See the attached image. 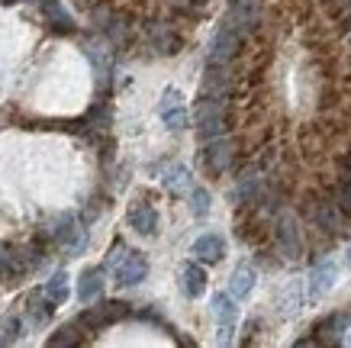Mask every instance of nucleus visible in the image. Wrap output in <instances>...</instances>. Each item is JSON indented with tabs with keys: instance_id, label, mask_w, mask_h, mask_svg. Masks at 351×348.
Instances as JSON below:
<instances>
[{
	"instance_id": "f257e3e1",
	"label": "nucleus",
	"mask_w": 351,
	"mask_h": 348,
	"mask_svg": "<svg viewBox=\"0 0 351 348\" xmlns=\"http://www.w3.org/2000/svg\"><path fill=\"white\" fill-rule=\"evenodd\" d=\"M226 110H229V94H200L197 110H193V126H197V136L203 142L223 136Z\"/></svg>"
},
{
	"instance_id": "f03ea898",
	"label": "nucleus",
	"mask_w": 351,
	"mask_h": 348,
	"mask_svg": "<svg viewBox=\"0 0 351 348\" xmlns=\"http://www.w3.org/2000/svg\"><path fill=\"white\" fill-rule=\"evenodd\" d=\"M306 216L309 222L316 226V229L329 232V235H339V232H345V226H348V213L339 207V200L335 197H313V200L306 203Z\"/></svg>"
},
{
	"instance_id": "7ed1b4c3",
	"label": "nucleus",
	"mask_w": 351,
	"mask_h": 348,
	"mask_svg": "<svg viewBox=\"0 0 351 348\" xmlns=\"http://www.w3.org/2000/svg\"><path fill=\"white\" fill-rule=\"evenodd\" d=\"M126 316H132V306L123 303V300H107V303L87 306L84 313L77 316L84 332H100L104 326H113V323H123Z\"/></svg>"
},
{
	"instance_id": "20e7f679",
	"label": "nucleus",
	"mask_w": 351,
	"mask_h": 348,
	"mask_svg": "<svg viewBox=\"0 0 351 348\" xmlns=\"http://www.w3.org/2000/svg\"><path fill=\"white\" fill-rule=\"evenodd\" d=\"M274 242H277V252H280V258H287V262H297L300 255H303V235H300V222H297V216H293L290 210H284L280 216H277Z\"/></svg>"
},
{
	"instance_id": "39448f33",
	"label": "nucleus",
	"mask_w": 351,
	"mask_h": 348,
	"mask_svg": "<svg viewBox=\"0 0 351 348\" xmlns=\"http://www.w3.org/2000/svg\"><path fill=\"white\" fill-rule=\"evenodd\" d=\"M245 36L235 30L232 23H219L213 32V39H210V52H206V62H232L239 49H242Z\"/></svg>"
},
{
	"instance_id": "423d86ee",
	"label": "nucleus",
	"mask_w": 351,
	"mask_h": 348,
	"mask_svg": "<svg viewBox=\"0 0 351 348\" xmlns=\"http://www.w3.org/2000/svg\"><path fill=\"white\" fill-rule=\"evenodd\" d=\"M235 161V142L226 136H216L206 142V148H203V165H206V171L210 174H226V171L232 168Z\"/></svg>"
},
{
	"instance_id": "0eeeda50",
	"label": "nucleus",
	"mask_w": 351,
	"mask_h": 348,
	"mask_svg": "<svg viewBox=\"0 0 351 348\" xmlns=\"http://www.w3.org/2000/svg\"><path fill=\"white\" fill-rule=\"evenodd\" d=\"M265 194H267V181H265V174L258 168H248L239 178V184H235V190H232V200L235 203H242V207H255V203H261L265 200Z\"/></svg>"
},
{
	"instance_id": "6e6552de",
	"label": "nucleus",
	"mask_w": 351,
	"mask_h": 348,
	"mask_svg": "<svg viewBox=\"0 0 351 348\" xmlns=\"http://www.w3.org/2000/svg\"><path fill=\"white\" fill-rule=\"evenodd\" d=\"M145 36H149V43L152 49L158 55H174V52H181V36H178V30L171 26L168 20H152L145 23Z\"/></svg>"
},
{
	"instance_id": "1a4fd4ad",
	"label": "nucleus",
	"mask_w": 351,
	"mask_h": 348,
	"mask_svg": "<svg viewBox=\"0 0 351 348\" xmlns=\"http://www.w3.org/2000/svg\"><path fill=\"white\" fill-rule=\"evenodd\" d=\"M213 319L219 323V342H232V329H235V319H239V306H235V297L232 294H216L213 303Z\"/></svg>"
},
{
	"instance_id": "9d476101",
	"label": "nucleus",
	"mask_w": 351,
	"mask_h": 348,
	"mask_svg": "<svg viewBox=\"0 0 351 348\" xmlns=\"http://www.w3.org/2000/svg\"><path fill=\"white\" fill-rule=\"evenodd\" d=\"M335 277H339V268L332 258H322V262L313 264V271H309V284H306V297L309 300H319L332 290L335 284Z\"/></svg>"
},
{
	"instance_id": "9b49d317",
	"label": "nucleus",
	"mask_w": 351,
	"mask_h": 348,
	"mask_svg": "<svg viewBox=\"0 0 351 348\" xmlns=\"http://www.w3.org/2000/svg\"><path fill=\"white\" fill-rule=\"evenodd\" d=\"M26 271H29L26 252L13 245H0V284H16Z\"/></svg>"
},
{
	"instance_id": "f8f14e48",
	"label": "nucleus",
	"mask_w": 351,
	"mask_h": 348,
	"mask_svg": "<svg viewBox=\"0 0 351 348\" xmlns=\"http://www.w3.org/2000/svg\"><path fill=\"white\" fill-rule=\"evenodd\" d=\"M113 49L117 45L110 43H87L84 45V55L90 58V65H94L97 71V84H104V81H110V71H113Z\"/></svg>"
},
{
	"instance_id": "ddd939ff",
	"label": "nucleus",
	"mask_w": 351,
	"mask_h": 348,
	"mask_svg": "<svg viewBox=\"0 0 351 348\" xmlns=\"http://www.w3.org/2000/svg\"><path fill=\"white\" fill-rule=\"evenodd\" d=\"M113 275H117V284L119 287H136V284H142V281L149 277V262H145V255L129 252V258L119 264Z\"/></svg>"
},
{
	"instance_id": "4468645a",
	"label": "nucleus",
	"mask_w": 351,
	"mask_h": 348,
	"mask_svg": "<svg viewBox=\"0 0 351 348\" xmlns=\"http://www.w3.org/2000/svg\"><path fill=\"white\" fill-rule=\"evenodd\" d=\"M351 326V313H332L316 326V338L322 345H341L345 342V332Z\"/></svg>"
},
{
	"instance_id": "2eb2a0df",
	"label": "nucleus",
	"mask_w": 351,
	"mask_h": 348,
	"mask_svg": "<svg viewBox=\"0 0 351 348\" xmlns=\"http://www.w3.org/2000/svg\"><path fill=\"white\" fill-rule=\"evenodd\" d=\"M191 255L197 258V262H203V264L223 262V255H226V239L219 235V232H206V235H200V239L191 245Z\"/></svg>"
},
{
	"instance_id": "dca6fc26",
	"label": "nucleus",
	"mask_w": 351,
	"mask_h": 348,
	"mask_svg": "<svg viewBox=\"0 0 351 348\" xmlns=\"http://www.w3.org/2000/svg\"><path fill=\"white\" fill-rule=\"evenodd\" d=\"M104 287H107V268H87L77 277V300L81 303H94L97 297L104 294Z\"/></svg>"
},
{
	"instance_id": "f3484780",
	"label": "nucleus",
	"mask_w": 351,
	"mask_h": 348,
	"mask_svg": "<svg viewBox=\"0 0 351 348\" xmlns=\"http://www.w3.org/2000/svg\"><path fill=\"white\" fill-rule=\"evenodd\" d=\"M178 281H181L184 297H191V300H197V297L206 294V271H203L197 262L181 264V271H178Z\"/></svg>"
},
{
	"instance_id": "a211bd4d",
	"label": "nucleus",
	"mask_w": 351,
	"mask_h": 348,
	"mask_svg": "<svg viewBox=\"0 0 351 348\" xmlns=\"http://www.w3.org/2000/svg\"><path fill=\"white\" fill-rule=\"evenodd\" d=\"M75 229H77V226H75V216H71V213H55L49 222H43V229H39V239L64 245V242H68V235H71Z\"/></svg>"
},
{
	"instance_id": "6ab92c4d",
	"label": "nucleus",
	"mask_w": 351,
	"mask_h": 348,
	"mask_svg": "<svg viewBox=\"0 0 351 348\" xmlns=\"http://www.w3.org/2000/svg\"><path fill=\"white\" fill-rule=\"evenodd\" d=\"M161 184H165V190L174 194V197H184V194H191L193 190L191 171L184 168L181 161H174V165H168V168L161 171Z\"/></svg>"
},
{
	"instance_id": "aec40b11",
	"label": "nucleus",
	"mask_w": 351,
	"mask_h": 348,
	"mask_svg": "<svg viewBox=\"0 0 351 348\" xmlns=\"http://www.w3.org/2000/svg\"><path fill=\"white\" fill-rule=\"evenodd\" d=\"M43 16L52 23L55 32H62V36H71L77 30L75 26V16L62 7V0H43Z\"/></svg>"
},
{
	"instance_id": "412c9836",
	"label": "nucleus",
	"mask_w": 351,
	"mask_h": 348,
	"mask_svg": "<svg viewBox=\"0 0 351 348\" xmlns=\"http://www.w3.org/2000/svg\"><path fill=\"white\" fill-rule=\"evenodd\" d=\"M129 226L138 232V235H155L158 232V213L149 203H136L129 210Z\"/></svg>"
},
{
	"instance_id": "4be33fe9",
	"label": "nucleus",
	"mask_w": 351,
	"mask_h": 348,
	"mask_svg": "<svg viewBox=\"0 0 351 348\" xmlns=\"http://www.w3.org/2000/svg\"><path fill=\"white\" fill-rule=\"evenodd\" d=\"M100 32H104V39H110L117 49H126L129 39H132V23H129L126 13H113V16H110V23Z\"/></svg>"
},
{
	"instance_id": "5701e85b",
	"label": "nucleus",
	"mask_w": 351,
	"mask_h": 348,
	"mask_svg": "<svg viewBox=\"0 0 351 348\" xmlns=\"http://www.w3.org/2000/svg\"><path fill=\"white\" fill-rule=\"evenodd\" d=\"M52 310H55V303L45 297V290L29 294V300H26V319H29V326H45L49 316H52Z\"/></svg>"
},
{
	"instance_id": "b1692460",
	"label": "nucleus",
	"mask_w": 351,
	"mask_h": 348,
	"mask_svg": "<svg viewBox=\"0 0 351 348\" xmlns=\"http://www.w3.org/2000/svg\"><path fill=\"white\" fill-rule=\"evenodd\" d=\"M252 290H255V268L252 264H239L232 271V277H229V294L235 300H245Z\"/></svg>"
},
{
	"instance_id": "393cba45",
	"label": "nucleus",
	"mask_w": 351,
	"mask_h": 348,
	"mask_svg": "<svg viewBox=\"0 0 351 348\" xmlns=\"http://www.w3.org/2000/svg\"><path fill=\"white\" fill-rule=\"evenodd\" d=\"M77 329H81V323H77V319H75V323H68V326H58L52 336H49V345H52V348L81 345V342H84V336H81Z\"/></svg>"
},
{
	"instance_id": "a878e982",
	"label": "nucleus",
	"mask_w": 351,
	"mask_h": 348,
	"mask_svg": "<svg viewBox=\"0 0 351 348\" xmlns=\"http://www.w3.org/2000/svg\"><path fill=\"white\" fill-rule=\"evenodd\" d=\"M43 290H45V297H49L55 306H62L64 300H68V275H64V271H55V275L45 281Z\"/></svg>"
},
{
	"instance_id": "bb28decb",
	"label": "nucleus",
	"mask_w": 351,
	"mask_h": 348,
	"mask_svg": "<svg viewBox=\"0 0 351 348\" xmlns=\"http://www.w3.org/2000/svg\"><path fill=\"white\" fill-rule=\"evenodd\" d=\"M110 119H113V113H110V104H107V100H97V104L87 110L84 126H90V129H107Z\"/></svg>"
},
{
	"instance_id": "cd10ccee",
	"label": "nucleus",
	"mask_w": 351,
	"mask_h": 348,
	"mask_svg": "<svg viewBox=\"0 0 351 348\" xmlns=\"http://www.w3.org/2000/svg\"><path fill=\"white\" fill-rule=\"evenodd\" d=\"M210 207H213V200H210V190L206 187H193L191 190V213L197 216V220H203L206 213H210Z\"/></svg>"
},
{
	"instance_id": "c85d7f7f",
	"label": "nucleus",
	"mask_w": 351,
	"mask_h": 348,
	"mask_svg": "<svg viewBox=\"0 0 351 348\" xmlns=\"http://www.w3.org/2000/svg\"><path fill=\"white\" fill-rule=\"evenodd\" d=\"M161 123L171 129V132H181V129L191 126V116H187V106H178V110H171V113L161 116Z\"/></svg>"
},
{
	"instance_id": "c756f323",
	"label": "nucleus",
	"mask_w": 351,
	"mask_h": 348,
	"mask_svg": "<svg viewBox=\"0 0 351 348\" xmlns=\"http://www.w3.org/2000/svg\"><path fill=\"white\" fill-rule=\"evenodd\" d=\"M178 106H184V94L178 87H165V94H161V100H158V116L171 113V110H178Z\"/></svg>"
},
{
	"instance_id": "7c9ffc66",
	"label": "nucleus",
	"mask_w": 351,
	"mask_h": 348,
	"mask_svg": "<svg viewBox=\"0 0 351 348\" xmlns=\"http://www.w3.org/2000/svg\"><path fill=\"white\" fill-rule=\"evenodd\" d=\"M87 242H90V235H87V229L84 226H77L75 232H71V235H68V242H64V252L71 255V258H75V255H81L87 248Z\"/></svg>"
},
{
	"instance_id": "2f4dec72",
	"label": "nucleus",
	"mask_w": 351,
	"mask_h": 348,
	"mask_svg": "<svg viewBox=\"0 0 351 348\" xmlns=\"http://www.w3.org/2000/svg\"><path fill=\"white\" fill-rule=\"evenodd\" d=\"M332 197L339 200V207L348 213V220H351V171H348V178H341L339 184H335V194H332Z\"/></svg>"
},
{
	"instance_id": "473e14b6",
	"label": "nucleus",
	"mask_w": 351,
	"mask_h": 348,
	"mask_svg": "<svg viewBox=\"0 0 351 348\" xmlns=\"http://www.w3.org/2000/svg\"><path fill=\"white\" fill-rule=\"evenodd\" d=\"M129 258V248L123 242H113V248H110V255H107V271H117L119 264Z\"/></svg>"
},
{
	"instance_id": "72a5a7b5",
	"label": "nucleus",
	"mask_w": 351,
	"mask_h": 348,
	"mask_svg": "<svg viewBox=\"0 0 351 348\" xmlns=\"http://www.w3.org/2000/svg\"><path fill=\"white\" fill-rule=\"evenodd\" d=\"M20 329H23V323H20L16 316H7L3 323H0V332H7V338H10V342H13V338H20V336H23Z\"/></svg>"
},
{
	"instance_id": "f704fd0d",
	"label": "nucleus",
	"mask_w": 351,
	"mask_h": 348,
	"mask_svg": "<svg viewBox=\"0 0 351 348\" xmlns=\"http://www.w3.org/2000/svg\"><path fill=\"white\" fill-rule=\"evenodd\" d=\"M329 10L332 13H348L351 10V0H329Z\"/></svg>"
},
{
	"instance_id": "c9c22d12",
	"label": "nucleus",
	"mask_w": 351,
	"mask_h": 348,
	"mask_svg": "<svg viewBox=\"0 0 351 348\" xmlns=\"http://www.w3.org/2000/svg\"><path fill=\"white\" fill-rule=\"evenodd\" d=\"M77 7H84V10H94L97 3H104V0H75Z\"/></svg>"
},
{
	"instance_id": "e433bc0d",
	"label": "nucleus",
	"mask_w": 351,
	"mask_h": 348,
	"mask_svg": "<svg viewBox=\"0 0 351 348\" xmlns=\"http://www.w3.org/2000/svg\"><path fill=\"white\" fill-rule=\"evenodd\" d=\"M345 264L351 268V245H348V252H345Z\"/></svg>"
},
{
	"instance_id": "4c0bfd02",
	"label": "nucleus",
	"mask_w": 351,
	"mask_h": 348,
	"mask_svg": "<svg viewBox=\"0 0 351 348\" xmlns=\"http://www.w3.org/2000/svg\"><path fill=\"white\" fill-rule=\"evenodd\" d=\"M0 3H3V7H10V3H20V0H0Z\"/></svg>"
},
{
	"instance_id": "58836bf2",
	"label": "nucleus",
	"mask_w": 351,
	"mask_h": 348,
	"mask_svg": "<svg viewBox=\"0 0 351 348\" xmlns=\"http://www.w3.org/2000/svg\"><path fill=\"white\" fill-rule=\"evenodd\" d=\"M7 342H10V338H7V336H0V345H7Z\"/></svg>"
},
{
	"instance_id": "ea45409f",
	"label": "nucleus",
	"mask_w": 351,
	"mask_h": 348,
	"mask_svg": "<svg viewBox=\"0 0 351 348\" xmlns=\"http://www.w3.org/2000/svg\"><path fill=\"white\" fill-rule=\"evenodd\" d=\"M348 171H351V152H348Z\"/></svg>"
},
{
	"instance_id": "a19ab883",
	"label": "nucleus",
	"mask_w": 351,
	"mask_h": 348,
	"mask_svg": "<svg viewBox=\"0 0 351 348\" xmlns=\"http://www.w3.org/2000/svg\"><path fill=\"white\" fill-rule=\"evenodd\" d=\"M348 49H351V32H348Z\"/></svg>"
},
{
	"instance_id": "79ce46f5",
	"label": "nucleus",
	"mask_w": 351,
	"mask_h": 348,
	"mask_svg": "<svg viewBox=\"0 0 351 348\" xmlns=\"http://www.w3.org/2000/svg\"><path fill=\"white\" fill-rule=\"evenodd\" d=\"M348 23H351V10H348Z\"/></svg>"
}]
</instances>
